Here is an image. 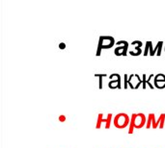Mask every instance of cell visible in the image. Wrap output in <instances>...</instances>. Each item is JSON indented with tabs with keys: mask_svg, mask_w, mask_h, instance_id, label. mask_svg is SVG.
Here are the masks:
<instances>
[{
	"mask_svg": "<svg viewBox=\"0 0 165 148\" xmlns=\"http://www.w3.org/2000/svg\"><path fill=\"white\" fill-rule=\"evenodd\" d=\"M130 116L126 114H116V116L114 117V121L113 124L116 128L118 129H125L126 127H128L130 125Z\"/></svg>",
	"mask_w": 165,
	"mask_h": 148,
	"instance_id": "obj_3",
	"label": "cell"
},
{
	"mask_svg": "<svg viewBox=\"0 0 165 148\" xmlns=\"http://www.w3.org/2000/svg\"><path fill=\"white\" fill-rule=\"evenodd\" d=\"M146 125V116L144 114H131L130 122L128 134H132L134 129H141Z\"/></svg>",
	"mask_w": 165,
	"mask_h": 148,
	"instance_id": "obj_1",
	"label": "cell"
},
{
	"mask_svg": "<svg viewBox=\"0 0 165 148\" xmlns=\"http://www.w3.org/2000/svg\"><path fill=\"white\" fill-rule=\"evenodd\" d=\"M165 82V75L163 74H158L155 77V83H159V82Z\"/></svg>",
	"mask_w": 165,
	"mask_h": 148,
	"instance_id": "obj_7",
	"label": "cell"
},
{
	"mask_svg": "<svg viewBox=\"0 0 165 148\" xmlns=\"http://www.w3.org/2000/svg\"><path fill=\"white\" fill-rule=\"evenodd\" d=\"M59 120H60L61 122H65V121H66V116H64V114H62V116H59Z\"/></svg>",
	"mask_w": 165,
	"mask_h": 148,
	"instance_id": "obj_10",
	"label": "cell"
},
{
	"mask_svg": "<svg viewBox=\"0 0 165 148\" xmlns=\"http://www.w3.org/2000/svg\"><path fill=\"white\" fill-rule=\"evenodd\" d=\"M95 76H97V77H100V89H103V81H101V78L104 77V76H106L105 74H100V75H98V74H96Z\"/></svg>",
	"mask_w": 165,
	"mask_h": 148,
	"instance_id": "obj_8",
	"label": "cell"
},
{
	"mask_svg": "<svg viewBox=\"0 0 165 148\" xmlns=\"http://www.w3.org/2000/svg\"><path fill=\"white\" fill-rule=\"evenodd\" d=\"M114 40L111 37H101L100 40V46H98V50L97 55L100 56V49L101 48H110L113 45Z\"/></svg>",
	"mask_w": 165,
	"mask_h": 148,
	"instance_id": "obj_4",
	"label": "cell"
},
{
	"mask_svg": "<svg viewBox=\"0 0 165 148\" xmlns=\"http://www.w3.org/2000/svg\"><path fill=\"white\" fill-rule=\"evenodd\" d=\"M153 74H152V75H150V77H149V79H148V80H146V84H148V85H149V86H150V87H151V89H153V85H152V84H151V83H150V80H151V78H152V77H153Z\"/></svg>",
	"mask_w": 165,
	"mask_h": 148,
	"instance_id": "obj_9",
	"label": "cell"
},
{
	"mask_svg": "<svg viewBox=\"0 0 165 148\" xmlns=\"http://www.w3.org/2000/svg\"><path fill=\"white\" fill-rule=\"evenodd\" d=\"M164 121H165V114H161L159 116L158 119L155 120V116L153 114H150L149 117H148L147 120V124H146V127L147 129H150L151 127H153V129L156 128H160L163 129L164 127Z\"/></svg>",
	"mask_w": 165,
	"mask_h": 148,
	"instance_id": "obj_2",
	"label": "cell"
},
{
	"mask_svg": "<svg viewBox=\"0 0 165 148\" xmlns=\"http://www.w3.org/2000/svg\"><path fill=\"white\" fill-rule=\"evenodd\" d=\"M116 78V80L115 81H111L109 83V87L110 89H121V77L119 74H112L111 76H110V78Z\"/></svg>",
	"mask_w": 165,
	"mask_h": 148,
	"instance_id": "obj_6",
	"label": "cell"
},
{
	"mask_svg": "<svg viewBox=\"0 0 165 148\" xmlns=\"http://www.w3.org/2000/svg\"><path fill=\"white\" fill-rule=\"evenodd\" d=\"M124 78H125V87H124L126 89V87H128V79H126V78H128V75H125V77H124Z\"/></svg>",
	"mask_w": 165,
	"mask_h": 148,
	"instance_id": "obj_11",
	"label": "cell"
},
{
	"mask_svg": "<svg viewBox=\"0 0 165 148\" xmlns=\"http://www.w3.org/2000/svg\"><path fill=\"white\" fill-rule=\"evenodd\" d=\"M65 47V44L64 43H61V44H60V48H64Z\"/></svg>",
	"mask_w": 165,
	"mask_h": 148,
	"instance_id": "obj_12",
	"label": "cell"
},
{
	"mask_svg": "<svg viewBox=\"0 0 165 148\" xmlns=\"http://www.w3.org/2000/svg\"><path fill=\"white\" fill-rule=\"evenodd\" d=\"M112 117H113V114H107V118L103 119V114H98V120H97V125H96V128L100 129L101 126V123L105 122V129H109L110 128V124H111V120Z\"/></svg>",
	"mask_w": 165,
	"mask_h": 148,
	"instance_id": "obj_5",
	"label": "cell"
}]
</instances>
